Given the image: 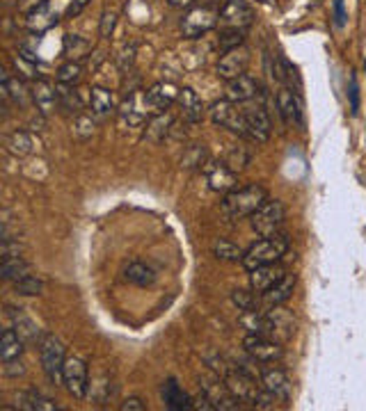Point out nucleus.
Segmentation results:
<instances>
[{"instance_id": "e433bc0d", "label": "nucleus", "mask_w": 366, "mask_h": 411, "mask_svg": "<svg viewBox=\"0 0 366 411\" xmlns=\"http://www.w3.org/2000/svg\"><path fill=\"white\" fill-rule=\"evenodd\" d=\"M55 90H57V103H60L62 110H69V112H80V106H83V103H80L76 92L69 90V85L60 83Z\"/></svg>"}, {"instance_id": "79ce46f5", "label": "nucleus", "mask_w": 366, "mask_h": 411, "mask_svg": "<svg viewBox=\"0 0 366 411\" xmlns=\"http://www.w3.org/2000/svg\"><path fill=\"white\" fill-rule=\"evenodd\" d=\"M224 163L229 165L233 172H240V170H245L247 163H250V156H247V153L240 149V146H233V149L227 153Z\"/></svg>"}, {"instance_id": "3c124183", "label": "nucleus", "mask_w": 366, "mask_h": 411, "mask_svg": "<svg viewBox=\"0 0 366 411\" xmlns=\"http://www.w3.org/2000/svg\"><path fill=\"white\" fill-rule=\"evenodd\" d=\"M44 5H48V0H19V10L26 12V14L39 10V7H44Z\"/></svg>"}, {"instance_id": "58836bf2", "label": "nucleus", "mask_w": 366, "mask_h": 411, "mask_svg": "<svg viewBox=\"0 0 366 411\" xmlns=\"http://www.w3.org/2000/svg\"><path fill=\"white\" fill-rule=\"evenodd\" d=\"M80 76H83V67L73 60L62 64V67L57 69V83H62V85H76Z\"/></svg>"}, {"instance_id": "473e14b6", "label": "nucleus", "mask_w": 366, "mask_h": 411, "mask_svg": "<svg viewBox=\"0 0 366 411\" xmlns=\"http://www.w3.org/2000/svg\"><path fill=\"white\" fill-rule=\"evenodd\" d=\"M3 92H5V97L12 99L17 106H23L28 101V94H30L19 78H12V76H7V73L3 76Z\"/></svg>"}, {"instance_id": "0eeeda50", "label": "nucleus", "mask_w": 366, "mask_h": 411, "mask_svg": "<svg viewBox=\"0 0 366 411\" xmlns=\"http://www.w3.org/2000/svg\"><path fill=\"white\" fill-rule=\"evenodd\" d=\"M220 23V12L213 7H195L186 17L181 19V32L188 39H197V37L211 32Z\"/></svg>"}, {"instance_id": "c03bdc74", "label": "nucleus", "mask_w": 366, "mask_h": 411, "mask_svg": "<svg viewBox=\"0 0 366 411\" xmlns=\"http://www.w3.org/2000/svg\"><path fill=\"white\" fill-rule=\"evenodd\" d=\"M332 14H334V26L343 28L348 23V12H346V0H332Z\"/></svg>"}, {"instance_id": "4468645a", "label": "nucleus", "mask_w": 366, "mask_h": 411, "mask_svg": "<svg viewBox=\"0 0 366 411\" xmlns=\"http://www.w3.org/2000/svg\"><path fill=\"white\" fill-rule=\"evenodd\" d=\"M204 174L213 192H231L238 188V172H233L227 163H209L204 167Z\"/></svg>"}, {"instance_id": "a878e982", "label": "nucleus", "mask_w": 366, "mask_h": 411, "mask_svg": "<svg viewBox=\"0 0 366 411\" xmlns=\"http://www.w3.org/2000/svg\"><path fill=\"white\" fill-rule=\"evenodd\" d=\"M90 108H92V114L99 117V119H104V117L113 114L117 110V101H115V94L106 90V87H92L90 92Z\"/></svg>"}, {"instance_id": "7ed1b4c3", "label": "nucleus", "mask_w": 366, "mask_h": 411, "mask_svg": "<svg viewBox=\"0 0 366 411\" xmlns=\"http://www.w3.org/2000/svg\"><path fill=\"white\" fill-rule=\"evenodd\" d=\"M209 117L215 126L229 130L233 135L240 137H250L247 133V119H245V110H240L236 103L224 99V101H215L209 110Z\"/></svg>"}, {"instance_id": "bb28decb", "label": "nucleus", "mask_w": 366, "mask_h": 411, "mask_svg": "<svg viewBox=\"0 0 366 411\" xmlns=\"http://www.w3.org/2000/svg\"><path fill=\"white\" fill-rule=\"evenodd\" d=\"M23 345L26 341L17 334V329H5L3 336H0V361H14V359H21L23 354Z\"/></svg>"}, {"instance_id": "2f4dec72", "label": "nucleus", "mask_w": 366, "mask_h": 411, "mask_svg": "<svg viewBox=\"0 0 366 411\" xmlns=\"http://www.w3.org/2000/svg\"><path fill=\"white\" fill-rule=\"evenodd\" d=\"M28 261H23L21 256H10V259H3V265H0V277L5 281H19L21 277L28 274Z\"/></svg>"}, {"instance_id": "09e8293b", "label": "nucleus", "mask_w": 366, "mask_h": 411, "mask_svg": "<svg viewBox=\"0 0 366 411\" xmlns=\"http://www.w3.org/2000/svg\"><path fill=\"white\" fill-rule=\"evenodd\" d=\"M87 5H90V0H69V7H67V12H64V17H67V19L78 17V14L83 12Z\"/></svg>"}, {"instance_id": "393cba45", "label": "nucleus", "mask_w": 366, "mask_h": 411, "mask_svg": "<svg viewBox=\"0 0 366 411\" xmlns=\"http://www.w3.org/2000/svg\"><path fill=\"white\" fill-rule=\"evenodd\" d=\"M10 318H12L14 329H17V334L21 339H23L28 345H39V341H41L39 327H37L28 315L21 313V308H10Z\"/></svg>"}, {"instance_id": "6ab92c4d", "label": "nucleus", "mask_w": 366, "mask_h": 411, "mask_svg": "<svg viewBox=\"0 0 366 411\" xmlns=\"http://www.w3.org/2000/svg\"><path fill=\"white\" fill-rule=\"evenodd\" d=\"M261 386L266 388L270 395H275L277 400L287 402L291 398V379L284 370L280 368H270V370H263L261 372Z\"/></svg>"}, {"instance_id": "c756f323", "label": "nucleus", "mask_w": 366, "mask_h": 411, "mask_svg": "<svg viewBox=\"0 0 366 411\" xmlns=\"http://www.w3.org/2000/svg\"><path fill=\"white\" fill-rule=\"evenodd\" d=\"M19 407L21 409H39V411H60V407L55 405L53 400L46 398V395L37 393V391H26L19 393Z\"/></svg>"}, {"instance_id": "1a4fd4ad", "label": "nucleus", "mask_w": 366, "mask_h": 411, "mask_svg": "<svg viewBox=\"0 0 366 411\" xmlns=\"http://www.w3.org/2000/svg\"><path fill=\"white\" fill-rule=\"evenodd\" d=\"M293 334H296V318H293V313L282 306L268 308L263 336H268V339H273L277 343H287L293 339Z\"/></svg>"}, {"instance_id": "7c9ffc66", "label": "nucleus", "mask_w": 366, "mask_h": 411, "mask_svg": "<svg viewBox=\"0 0 366 411\" xmlns=\"http://www.w3.org/2000/svg\"><path fill=\"white\" fill-rule=\"evenodd\" d=\"M5 146H7V151L14 153V156H30L35 142L26 130H14L12 135H7Z\"/></svg>"}, {"instance_id": "ea45409f", "label": "nucleus", "mask_w": 366, "mask_h": 411, "mask_svg": "<svg viewBox=\"0 0 366 411\" xmlns=\"http://www.w3.org/2000/svg\"><path fill=\"white\" fill-rule=\"evenodd\" d=\"M243 43H245V30H227L224 28V32L220 34L218 46L222 53H227V50L238 48V46H243Z\"/></svg>"}, {"instance_id": "4c0bfd02", "label": "nucleus", "mask_w": 366, "mask_h": 411, "mask_svg": "<svg viewBox=\"0 0 366 411\" xmlns=\"http://www.w3.org/2000/svg\"><path fill=\"white\" fill-rule=\"evenodd\" d=\"M204 160H206V149H204V144H193V146H188L186 153H183L181 165L186 167V170H197V167H204Z\"/></svg>"}, {"instance_id": "6e6552de", "label": "nucleus", "mask_w": 366, "mask_h": 411, "mask_svg": "<svg viewBox=\"0 0 366 411\" xmlns=\"http://www.w3.org/2000/svg\"><path fill=\"white\" fill-rule=\"evenodd\" d=\"M243 348L247 354H250L252 361H256V363H275V361H280L284 354L282 343H277L261 334H247L243 341Z\"/></svg>"}, {"instance_id": "a19ab883", "label": "nucleus", "mask_w": 366, "mask_h": 411, "mask_svg": "<svg viewBox=\"0 0 366 411\" xmlns=\"http://www.w3.org/2000/svg\"><path fill=\"white\" fill-rule=\"evenodd\" d=\"M348 106H350V112L360 114L362 97H360V83H357L355 73H350V80H348Z\"/></svg>"}, {"instance_id": "39448f33", "label": "nucleus", "mask_w": 366, "mask_h": 411, "mask_svg": "<svg viewBox=\"0 0 366 411\" xmlns=\"http://www.w3.org/2000/svg\"><path fill=\"white\" fill-rule=\"evenodd\" d=\"M287 219V210L280 199H266V203L252 215V229L259 238H270L277 236Z\"/></svg>"}, {"instance_id": "20e7f679", "label": "nucleus", "mask_w": 366, "mask_h": 411, "mask_svg": "<svg viewBox=\"0 0 366 411\" xmlns=\"http://www.w3.org/2000/svg\"><path fill=\"white\" fill-rule=\"evenodd\" d=\"M39 359H41V368L46 372V377L53 381V384H62V370H64V345L60 339L53 334H41L39 341Z\"/></svg>"}, {"instance_id": "c85d7f7f", "label": "nucleus", "mask_w": 366, "mask_h": 411, "mask_svg": "<svg viewBox=\"0 0 366 411\" xmlns=\"http://www.w3.org/2000/svg\"><path fill=\"white\" fill-rule=\"evenodd\" d=\"M124 277H126V281L140 285V288H146V285H153V281H156V272H153V270H151L149 265H144V263H140V261L131 263V265L126 268V272H124Z\"/></svg>"}, {"instance_id": "72a5a7b5", "label": "nucleus", "mask_w": 366, "mask_h": 411, "mask_svg": "<svg viewBox=\"0 0 366 411\" xmlns=\"http://www.w3.org/2000/svg\"><path fill=\"white\" fill-rule=\"evenodd\" d=\"M14 292H17V295H26V297H37L44 292V281L39 277L26 274L21 277L19 281H14Z\"/></svg>"}, {"instance_id": "4be33fe9", "label": "nucleus", "mask_w": 366, "mask_h": 411, "mask_svg": "<svg viewBox=\"0 0 366 411\" xmlns=\"http://www.w3.org/2000/svg\"><path fill=\"white\" fill-rule=\"evenodd\" d=\"M293 288H296V274H287L280 283L263 292V295H261V306H266V308L282 306L287 299H291Z\"/></svg>"}, {"instance_id": "c9c22d12", "label": "nucleus", "mask_w": 366, "mask_h": 411, "mask_svg": "<svg viewBox=\"0 0 366 411\" xmlns=\"http://www.w3.org/2000/svg\"><path fill=\"white\" fill-rule=\"evenodd\" d=\"M256 295H259V292L238 288L231 292V302L238 306V311H261V302Z\"/></svg>"}, {"instance_id": "9b49d317", "label": "nucleus", "mask_w": 366, "mask_h": 411, "mask_svg": "<svg viewBox=\"0 0 366 411\" xmlns=\"http://www.w3.org/2000/svg\"><path fill=\"white\" fill-rule=\"evenodd\" d=\"M62 384L69 391L71 398L83 400L87 395V388H90V381H87V365L85 361H80L78 357H69L64 361V370H62Z\"/></svg>"}, {"instance_id": "f03ea898", "label": "nucleus", "mask_w": 366, "mask_h": 411, "mask_svg": "<svg viewBox=\"0 0 366 411\" xmlns=\"http://www.w3.org/2000/svg\"><path fill=\"white\" fill-rule=\"evenodd\" d=\"M289 252V238L287 236H270V238H261L256 240L254 245L243 254V268L247 272L261 268V265H270V263H277L284 254Z\"/></svg>"}, {"instance_id": "9d476101", "label": "nucleus", "mask_w": 366, "mask_h": 411, "mask_svg": "<svg viewBox=\"0 0 366 411\" xmlns=\"http://www.w3.org/2000/svg\"><path fill=\"white\" fill-rule=\"evenodd\" d=\"M254 21L252 7L247 5V0H224V5L220 7V23L227 30H245Z\"/></svg>"}, {"instance_id": "8fccbe9b", "label": "nucleus", "mask_w": 366, "mask_h": 411, "mask_svg": "<svg viewBox=\"0 0 366 411\" xmlns=\"http://www.w3.org/2000/svg\"><path fill=\"white\" fill-rule=\"evenodd\" d=\"M133 55H135V46H124L122 55L117 57V62H119L122 69H128L131 64H133Z\"/></svg>"}, {"instance_id": "412c9836", "label": "nucleus", "mask_w": 366, "mask_h": 411, "mask_svg": "<svg viewBox=\"0 0 366 411\" xmlns=\"http://www.w3.org/2000/svg\"><path fill=\"white\" fill-rule=\"evenodd\" d=\"M146 108L149 106H146V101H144V94H140V92L131 94L128 101L124 103L122 110H119L122 121L128 123V126H142V123L146 121V112H149Z\"/></svg>"}, {"instance_id": "49530a36", "label": "nucleus", "mask_w": 366, "mask_h": 411, "mask_svg": "<svg viewBox=\"0 0 366 411\" xmlns=\"http://www.w3.org/2000/svg\"><path fill=\"white\" fill-rule=\"evenodd\" d=\"M115 26H117V14L115 12H104V17H101V28H99L101 37L108 39V37L113 34Z\"/></svg>"}, {"instance_id": "ddd939ff", "label": "nucleus", "mask_w": 366, "mask_h": 411, "mask_svg": "<svg viewBox=\"0 0 366 411\" xmlns=\"http://www.w3.org/2000/svg\"><path fill=\"white\" fill-rule=\"evenodd\" d=\"M245 119H247V133L254 142H268L270 133H273V123H270V114L263 103L245 108Z\"/></svg>"}, {"instance_id": "cd10ccee", "label": "nucleus", "mask_w": 366, "mask_h": 411, "mask_svg": "<svg viewBox=\"0 0 366 411\" xmlns=\"http://www.w3.org/2000/svg\"><path fill=\"white\" fill-rule=\"evenodd\" d=\"M172 114H167V112H160L156 114L153 119L149 121V126H146V133H144V139H149V142L153 144H160L163 139L167 137V133H170V128H172Z\"/></svg>"}, {"instance_id": "a18cd8bd", "label": "nucleus", "mask_w": 366, "mask_h": 411, "mask_svg": "<svg viewBox=\"0 0 366 411\" xmlns=\"http://www.w3.org/2000/svg\"><path fill=\"white\" fill-rule=\"evenodd\" d=\"M92 133H94V121L90 119V117L78 114V119H76V135L80 139H87Z\"/></svg>"}, {"instance_id": "5701e85b", "label": "nucleus", "mask_w": 366, "mask_h": 411, "mask_svg": "<svg viewBox=\"0 0 366 411\" xmlns=\"http://www.w3.org/2000/svg\"><path fill=\"white\" fill-rule=\"evenodd\" d=\"M179 106H181V114H183V119H186L188 123H200L202 121V117H204V106H202V101L200 97H197V92L193 90V87H183V90L179 92Z\"/></svg>"}, {"instance_id": "de8ad7c7", "label": "nucleus", "mask_w": 366, "mask_h": 411, "mask_svg": "<svg viewBox=\"0 0 366 411\" xmlns=\"http://www.w3.org/2000/svg\"><path fill=\"white\" fill-rule=\"evenodd\" d=\"M3 372L7 377H17V375H23L26 368H23V363H21V359H14V361L3 363Z\"/></svg>"}, {"instance_id": "f3484780", "label": "nucleus", "mask_w": 366, "mask_h": 411, "mask_svg": "<svg viewBox=\"0 0 366 411\" xmlns=\"http://www.w3.org/2000/svg\"><path fill=\"white\" fill-rule=\"evenodd\" d=\"M179 92L181 90H177V87L170 85V83H156L144 92V101H146V106H149L151 112L160 114L179 99Z\"/></svg>"}, {"instance_id": "2eb2a0df", "label": "nucleus", "mask_w": 366, "mask_h": 411, "mask_svg": "<svg viewBox=\"0 0 366 411\" xmlns=\"http://www.w3.org/2000/svg\"><path fill=\"white\" fill-rule=\"evenodd\" d=\"M277 112H280L282 121L287 126H302L305 123V114H302V103L296 92H291L289 87L277 94Z\"/></svg>"}, {"instance_id": "423d86ee", "label": "nucleus", "mask_w": 366, "mask_h": 411, "mask_svg": "<svg viewBox=\"0 0 366 411\" xmlns=\"http://www.w3.org/2000/svg\"><path fill=\"white\" fill-rule=\"evenodd\" d=\"M202 395H206V400L213 405V409L222 411H236L240 409V400L229 391V386L224 384V379L220 375H204L200 379Z\"/></svg>"}, {"instance_id": "5fc2aeb1", "label": "nucleus", "mask_w": 366, "mask_h": 411, "mask_svg": "<svg viewBox=\"0 0 366 411\" xmlns=\"http://www.w3.org/2000/svg\"><path fill=\"white\" fill-rule=\"evenodd\" d=\"M364 69H366V62H364Z\"/></svg>"}, {"instance_id": "f257e3e1", "label": "nucleus", "mask_w": 366, "mask_h": 411, "mask_svg": "<svg viewBox=\"0 0 366 411\" xmlns=\"http://www.w3.org/2000/svg\"><path fill=\"white\" fill-rule=\"evenodd\" d=\"M268 199V192L256 183L250 186L236 188L231 192H227L224 201H222V212L229 219H243V217H252L256 210L261 208Z\"/></svg>"}, {"instance_id": "f704fd0d", "label": "nucleus", "mask_w": 366, "mask_h": 411, "mask_svg": "<svg viewBox=\"0 0 366 411\" xmlns=\"http://www.w3.org/2000/svg\"><path fill=\"white\" fill-rule=\"evenodd\" d=\"M213 254H215V259H220V261H243L245 252L238 245H233V242L220 238V240L213 242Z\"/></svg>"}, {"instance_id": "b1692460", "label": "nucleus", "mask_w": 366, "mask_h": 411, "mask_svg": "<svg viewBox=\"0 0 366 411\" xmlns=\"http://www.w3.org/2000/svg\"><path fill=\"white\" fill-rule=\"evenodd\" d=\"M30 97H32L35 106L41 114L53 112V108L57 106V90L55 87H50L46 80H35L32 87H30Z\"/></svg>"}, {"instance_id": "f8f14e48", "label": "nucleus", "mask_w": 366, "mask_h": 411, "mask_svg": "<svg viewBox=\"0 0 366 411\" xmlns=\"http://www.w3.org/2000/svg\"><path fill=\"white\" fill-rule=\"evenodd\" d=\"M247 64H250V48L245 46H238V48H231V50H227V53H222V57H220V62H218V78H222V80H233V78H238V76H243L245 69H247Z\"/></svg>"}, {"instance_id": "864d4df0", "label": "nucleus", "mask_w": 366, "mask_h": 411, "mask_svg": "<svg viewBox=\"0 0 366 411\" xmlns=\"http://www.w3.org/2000/svg\"><path fill=\"white\" fill-rule=\"evenodd\" d=\"M170 7H177V10H186V7H193L195 0H167Z\"/></svg>"}, {"instance_id": "a211bd4d", "label": "nucleus", "mask_w": 366, "mask_h": 411, "mask_svg": "<svg viewBox=\"0 0 366 411\" xmlns=\"http://www.w3.org/2000/svg\"><path fill=\"white\" fill-rule=\"evenodd\" d=\"M261 92H263L261 85L256 83L252 76H247V73H243V76H238V78H233L227 83V99L233 101V103H247L254 97H259Z\"/></svg>"}, {"instance_id": "aec40b11", "label": "nucleus", "mask_w": 366, "mask_h": 411, "mask_svg": "<svg viewBox=\"0 0 366 411\" xmlns=\"http://www.w3.org/2000/svg\"><path fill=\"white\" fill-rule=\"evenodd\" d=\"M160 395H163V402L167 409L172 411H188V409H195V400L190 398V395L183 391L179 386L177 379H167L163 388H160Z\"/></svg>"}, {"instance_id": "dca6fc26", "label": "nucleus", "mask_w": 366, "mask_h": 411, "mask_svg": "<svg viewBox=\"0 0 366 411\" xmlns=\"http://www.w3.org/2000/svg\"><path fill=\"white\" fill-rule=\"evenodd\" d=\"M287 274H289V272L280 265V263H270V265H261V268H256V270H252V272H250V288H252L254 292H259V295H263L266 290H270L273 285L280 283Z\"/></svg>"}, {"instance_id": "603ef678", "label": "nucleus", "mask_w": 366, "mask_h": 411, "mask_svg": "<svg viewBox=\"0 0 366 411\" xmlns=\"http://www.w3.org/2000/svg\"><path fill=\"white\" fill-rule=\"evenodd\" d=\"M119 409H122V411H144L146 405H144V402H142L140 398H128V400L122 402Z\"/></svg>"}, {"instance_id": "37998d69", "label": "nucleus", "mask_w": 366, "mask_h": 411, "mask_svg": "<svg viewBox=\"0 0 366 411\" xmlns=\"http://www.w3.org/2000/svg\"><path fill=\"white\" fill-rule=\"evenodd\" d=\"M83 50V53H87V48H90V43H87L85 39H80V37H76V34H67L64 37V53H67L69 57H78L76 55V50Z\"/></svg>"}]
</instances>
